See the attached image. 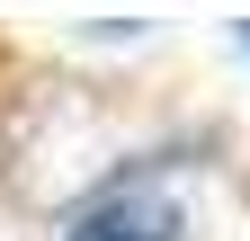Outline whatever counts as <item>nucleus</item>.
<instances>
[{"label":"nucleus","instance_id":"nucleus-1","mask_svg":"<svg viewBox=\"0 0 250 241\" xmlns=\"http://www.w3.org/2000/svg\"><path fill=\"white\" fill-rule=\"evenodd\" d=\"M62 241H179V205L152 197V188H116L99 205H81Z\"/></svg>","mask_w":250,"mask_h":241}]
</instances>
